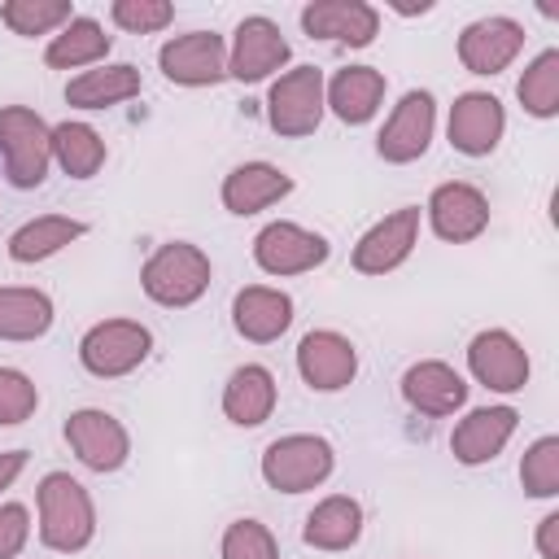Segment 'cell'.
Instances as JSON below:
<instances>
[{"label": "cell", "instance_id": "1", "mask_svg": "<svg viewBox=\"0 0 559 559\" xmlns=\"http://www.w3.org/2000/svg\"><path fill=\"white\" fill-rule=\"evenodd\" d=\"M39 502V537L44 546L74 555L96 537V507L92 493L70 476V472H48L35 489Z\"/></svg>", "mask_w": 559, "mask_h": 559}, {"label": "cell", "instance_id": "2", "mask_svg": "<svg viewBox=\"0 0 559 559\" xmlns=\"http://www.w3.org/2000/svg\"><path fill=\"white\" fill-rule=\"evenodd\" d=\"M0 157H4V175L13 188H39L52 162V127L26 105H4L0 109Z\"/></svg>", "mask_w": 559, "mask_h": 559}, {"label": "cell", "instance_id": "3", "mask_svg": "<svg viewBox=\"0 0 559 559\" xmlns=\"http://www.w3.org/2000/svg\"><path fill=\"white\" fill-rule=\"evenodd\" d=\"M210 275H214V266H210V258H205L197 245L170 240V245H162V249L144 262L140 284H144V293H148L157 306L183 310V306H192V301L210 288Z\"/></svg>", "mask_w": 559, "mask_h": 559}, {"label": "cell", "instance_id": "4", "mask_svg": "<svg viewBox=\"0 0 559 559\" xmlns=\"http://www.w3.org/2000/svg\"><path fill=\"white\" fill-rule=\"evenodd\" d=\"M336 467V450L332 441L314 437V432H288L275 437L262 450V480L280 493H306L314 485H323Z\"/></svg>", "mask_w": 559, "mask_h": 559}, {"label": "cell", "instance_id": "5", "mask_svg": "<svg viewBox=\"0 0 559 559\" xmlns=\"http://www.w3.org/2000/svg\"><path fill=\"white\" fill-rule=\"evenodd\" d=\"M153 349V332L135 319H105L96 328L83 332L79 341V362L100 376V380H114V376H127L135 371Z\"/></svg>", "mask_w": 559, "mask_h": 559}, {"label": "cell", "instance_id": "6", "mask_svg": "<svg viewBox=\"0 0 559 559\" xmlns=\"http://www.w3.org/2000/svg\"><path fill=\"white\" fill-rule=\"evenodd\" d=\"M323 118V74L314 66H297L271 83L266 122L280 135H310Z\"/></svg>", "mask_w": 559, "mask_h": 559}, {"label": "cell", "instance_id": "7", "mask_svg": "<svg viewBox=\"0 0 559 559\" xmlns=\"http://www.w3.org/2000/svg\"><path fill=\"white\" fill-rule=\"evenodd\" d=\"M432 127H437V100H432L428 92H406V96L393 105L389 122L380 127L376 148H380L384 162L406 166V162H415V157L428 153Z\"/></svg>", "mask_w": 559, "mask_h": 559}, {"label": "cell", "instance_id": "8", "mask_svg": "<svg viewBox=\"0 0 559 559\" xmlns=\"http://www.w3.org/2000/svg\"><path fill=\"white\" fill-rule=\"evenodd\" d=\"M253 262L266 275H306L319 262H328V240L319 231H306V227L280 218L253 236Z\"/></svg>", "mask_w": 559, "mask_h": 559}, {"label": "cell", "instance_id": "9", "mask_svg": "<svg viewBox=\"0 0 559 559\" xmlns=\"http://www.w3.org/2000/svg\"><path fill=\"white\" fill-rule=\"evenodd\" d=\"M157 66L170 83H183V87H210L227 74V48L214 31H188V35H175L162 44L157 52Z\"/></svg>", "mask_w": 559, "mask_h": 559}, {"label": "cell", "instance_id": "10", "mask_svg": "<svg viewBox=\"0 0 559 559\" xmlns=\"http://www.w3.org/2000/svg\"><path fill=\"white\" fill-rule=\"evenodd\" d=\"M419 240V205H402L393 214H384L376 227H367L354 245V271L362 275H384L393 266H402L411 258Z\"/></svg>", "mask_w": 559, "mask_h": 559}, {"label": "cell", "instance_id": "11", "mask_svg": "<svg viewBox=\"0 0 559 559\" xmlns=\"http://www.w3.org/2000/svg\"><path fill=\"white\" fill-rule=\"evenodd\" d=\"M66 441L79 454V463L92 467V472H118L127 463V454H131L127 428L109 411H96V406L74 411L66 419Z\"/></svg>", "mask_w": 559, "mask_h": 559}, {"label": "cell", "instance_id": "12", "mask_svg": "<svg viewBox=\"0 0 559 559\" xmlns=\"http://www.w3.org/2000/svg\"><path fill=\"white\" fill-rule=\"evenodd\" d=\"M428 223L441 240L467 245L489 227V201L476 183H463V179L437 183L432 197H428Z\"/></svg>", "mask_w": 559, "mask_h": 559}, {"label": "cell", "instance_id": "13", "mask_svg": "<svg viewBox=\"0 0 559 559\" xmlns=\"http://www.w3.org/2000/svg\"><path fill=\"white\" fill-rule=\"evenodd\" d=\"M297 371L310 389L319 393H336L354 380L358 371V349L349 336L332 332V328H319V332H306L301 345H297Z\"/></svg>", "mask_w": 559, "mask_h": 559}, {"label": "cell", "instance_id": "14", "mask_svg": "<svg viewBox=\"0 0 559 559\" xmlns=\"http://www.w3.org/2000/svg\"><path fill=\"white\" fill-rule=\"evenodd\" d=\"M467 367L472 376L493 389V393H515L528 384V354L524 345L502 332V328H489V332H476L472 345H467Z\"/></svg>", "mask_w": 559, "mask_h": 559}, {"label": "cell", "instance_id": "15", "mask_svg": "<svg viewBox=\"0 0 559 559\" xmlns=\"http://www.w3.org/2000/svg\"><path fill=\"white\" fill-rule=\"evenodd\" d=\"M288 61V39L280 35V26L271 17H245L236 26L231 52H227V74L240 83H258L271 70H280Z\"/></svg>", "mask_w": 559, "mask_h": 559}, {"label": "cell", "instance_id": "16", "mask_svg": "<svg viewBox=\"0 0 559 559\" xmlns=\"http://www.w3.org/2000/svg\"><path fill=\"white\" fill-rule=\"evenodd\" d=\"M507 131V114H502V100L489 96V92H463L454 105H450V144L467 157H485L498 148Z\"/></svg>", "mask_w": 559, "mask_h": 559}, {"label": "cell", "instance_id": "17", "mask_svg": "<svg viewBox=\"0 0 559 559\" xmlns=\"http://www.w3.org/2000/svg\"><path fill=\"white\" fill-rule=\"evenodd\" d=\"M524 48V26L515 17H480L459 35V61L472 74L507 70Z\"/></svg>", "mask_w": 559, "mask_h": 559}, {"label": "cell", "instance_id": "18", "mask_svg": "<svg viewBox=\"0 0 559 559\" xmlns=\"http://www.w3.org/2000/svg\"><path fill=\"white\" fill-rule=\"evenodd\" d=\"M515 424H520L515 406H480V411H472L467 419L454 424V432H450V450H454L459 463L480 467V463H489V459L502 454V445L511 441Z\"/></svg>", "mask_w": 559, "mask_h": 559}, {"label": "cell", "instance_id": "19", "mask_svg": "<svg viewBox=\"0 0 559 559\" xmlns=\"http://www.w3.org/2000/svg\"><path fill=\"white\" fill-rule=\"evenodd\" d=\"M301 26L314 39H336L349 48H362L380 31V13L362 0H314L301 9Z\"/></svg>", "mask_w": 559, "mask_h": 559}, {"label": "cell", "instance_id": "20", "mask_svg": "<svg viewBox=\"0 0 559 559\" xmlns=\"http://www.w3.org/2000/svg\"><path fill=\"white\" fill-rule=\"evenodd\" d=\"M231 323L253 345L280 341L288 332V323H293V297L280 293V288H266V284H249L231 301Z\"/></svg>", "mask_w": 559, "mask_h": 559}, {"label": "cell", "instance_id": "21", "mask_svg": "<svg viewBox=\"0 0 559 559\" xmlns=\"http://www.w3.org/2000/svg\"><path fill=\"white\" fill-rule=\"evenodd\" d=\"M402 397L419 411V415H454L463 402H467V384H463V376L450 367V362H441V358H428V362H415V367H406V376H402Z\"/></svg>", "mask_w": 559, "mask_h": 559}, {"label": "cell", "instance_id": "22", "mask_svg": "<svg viewBox=\"0 0 559 559\" xmlns=\"http://www.w3.org/2000/svg\"><path fill=\"white\" fill-rule=\"evenodd\" d=\"M288 192H293V179L280 166H271V162H245V166H236L223 179V205L231 214H240V218H249V214L284 201Z\"/></svg>", "mask_w": 559, "mask_h": 559}, {"label": "cell", "instance_id": "23", "mask_svg": "<svg viewBox=\"0 0 559 559\" xmlns=\"http://www.w3.org/2000/svg\"><path fill=\"white\" fill-rule=\"evenodd\" d=\"M275 411V376L262 362H245L223 384V415L236 428H258Z\"/></svg>", "mask_w": 559, "mask_h": 559}, {"label": "cell", "instance_id": "24", "mask_svg": "<svg viewBox=\"0 0 559 559\" xmlns=\"http://www.w3.org/2000/svg\"><path fill=\"white\" fill-rule=\"evenodd\" d=\"M380 100H384V74L371 66H345L323 87V105H332V114L349 127L367 122L380 109Z\"/></svg>", "mask_w": 559, "mask_h": 559}, {"label": "cell", "instance_id": "25", "mask_svg": "<svg viewBox=\"0 0 559 559\" xmlns=\"http://www.w3.org/2000/svg\"><path fill=\"white\" fill-rule=\"evenodd\" d=\"M358 537H362V507L349 493H332L306 515V546L314 550H349Z\"/></svg>", "mask_w": 559, "mask_h": 559}, {"label": "cell", "instance_id": "26", "mask_svg": "<svg viewBox=\"0 0 559 559\" xmlns=\"http://www.w3.org/2000/svg\"><path fill=\"white\" fill-rule=\"evenodd\" d=\"M83 231H87V223H79L70 214H39L9 236V258L13 262H44V258L61 253L66 245H74Z\"/></svg>", "mask_w": 559, "mask_h": 559}, {"label": "cell", "instance_id": "27", "mask_svg": "<svg viewBox=\"0 0 559 559\" xmlns=\"http://www.w3.org/2000/svg\"><path fill=\"white\" fill-rule=\"evenodd\" d=\"M52 328V297L39 288H0V341H39Z\"/></svg>", "mask_w": 559, "mask_h": 559}, {"label": "cell", "instance_id": "28", "mask_svg": "<svg viewBox=\"0 0 559 559\" xmlns=\"http://www.w3.org/2000/svg\"><path fill=\"white\" fill-rule=\"evenodd\" d=\"M140 96V70L118 61V66H100V70H83L79 79H70L66 100L79 109H109Z\"/></svg>", "mask_w": 559, "mask_h": 559}, {"label": "cell", "instance_id": "29", "mask_svg": "<svg viewBox=\"0 0 559 559\" xmlns=\"http://www.w3.org/2000/svg\"><path fill=\"white\" fill-rule=\"evenodd\" d=\"M109 52V35L96 17H70L61 26V35H52V44L44 48V61L52 70H79V66H92V61H105Z\"/></svg>", "mask_w": 559, "mask_h": 559}, {"label": "cell", "instance_id": "30", "mask_svg": "<svg viewBox=\"0 0 559 559\" xmlns=\"http://www.w3.org/2000/svg\"><path fill=\"white\" fill-rule=\"evenodd\" d=\"M52 162L70 179H92L105 166V140L87 122H57L52 127Z\"/></svg>", "mask_w": 559, "mask_h": 559}, {"label": "cell", "instance_id": "31", "mask_svg": "<svg viewBox=\"0 0 559 559\" xmlns=\"http://www.w3.org/2000/svg\"><path fill=\"white\" fill-rule=\"evenodd\" d=\"M515 96L533 118H555L559 114V48H546L528 61V70L515 83Z\"/></svg>", "mask_w": 559, "mask_h": 559}, {"label": "cell", "instance_id": "32", "mask_svg": "<svg viewBox=\"0 0 559 559\" xmlns=\"http://www.w3.org/2000/svg\"><path fill=\"white\" fill-rule=\"evenodd\" d=\"M0 17L13 35H48V31L66 26L74 13L66 0H9L0 9Z\"/></svg>", "mask_w": 559, "mask_h": 559}, {"label": "cell", "instance_id": "33", "mask_svg": "<svg viewBox=\"0 0 559 559\" xmlns=\"http://www.w3.org/2000/svg\"><path fill=\"white\" fill-rule=\"evenodd\" d=\"M520 485L533 498H555L559 493V437H537L524 450L520 463Z\"/></svg>", "mask_w": 559, "mask_h": 559}, {"label": "cell", "instance_id": "34", "mask_svg": "<svg viewBox=\"0 0 559 559\" xmlns=\"http://www.w3.org/2000/svg\"><path fill=\"white\" fill-rule=\"evenodd\" d=\"M223 559H280V546L266 524L258 520H231L223 533Z\"/></svg>", "mask_w": 559, "mask_h": 559}, {"label": "cell", "instance_id": "35", "mask_svg": "<svg viewBox=\"0 0 559 559\" xmlns=\"http://www.w3.org/2000/svg\"><path fill=\"white\" fill-rule=\"evenodd\" d=\"M35 406H39L35 380L26 371H17V367H0V424L13 428L22 419H31Z\"/></svg>", "mask_w": 559, "mask_h": 559}, {"label": "cell", "instance_id": "36", "mask_svg": "<svg viewBox=\"0 0 559 559\" xmlns=\"http://www.w3.org/2000/svg\"><path fill=\"white\" fill-rule=\"evenodd\" d=\"M114 22L131 35H153L162 26L175 22V4L170 0H114Z\"/></svg>", "mask_w": 559, "mask_h": 559}, {"label": "cell", "instance_id": "37", "mask_svg": "<svg viewBox=\"0 0 559 559\" xmlns=\"http://www.w3.org/2000/svg\"><path fill=\"white\" fill-rule=\"evenodd\" d=\"M26 537H31V511L22 502H4L0 507V559L22 555Z\"/></svg>", "mask_w": 559, "mask_h": 559}, {"label": "cell", "instance_id": "38", "mask_svg": "<svg viewBox=\"0 0 559 559\" xmlns=\"http://www.w3.org/2000/svg\"><path fill=\"white\" fill-rule=\"evenodd\" d=\"M537 550H542V559H559V515L555 511L542 515V524H537Z\"/></svg>", "mask_w": 559, "mask_h": 559}, {"label": "cell", "instance_id": "39", "mask_svg": "<svg viewBox=\"0 0 559 559\" xmlns=\"http://www.w3.org/2000/svg\"><path fill=\"white\" fill-rule=\"evenodd\" d=\"M22 467H26V450H4L0 454V489H9Z\"/></svg>", "mask_w": 559, "mask_h": 559}]
</instances>
